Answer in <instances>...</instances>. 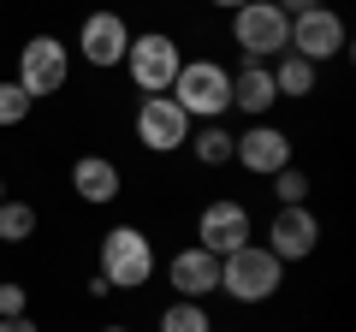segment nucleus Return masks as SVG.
<instances>
[{
    "mask_svg": "<svg viewBox=\"0 0 356 332\" xmlns=\"http://www.w3.org/2000/svg\"><path fill=\"white\" fill-rule=\"evenodd\" d=\"M280 285H285V261L267 243H243V249L220 256V291L238 303H267Z\"/></svg>",
    "mask_w": 356,
    "mask_h": 332,
    "instance_id": "obj_1",
    "label": "nucleus"
},
{
    "mask_svg": "<svg viewBox=\"0 0 356 332\" xmlns=\"http://www.w3.org/2000/svg\"><path fill=\"white\" fill-rule=\"evenodd\" d=\"M232 42L243 48L250 65H267V60H280V53L291 48V18H285L273 0H250V6L232 13Z\"/></svg>",
    "mask_w": 356,
    "mask_h": 332,
    "instance_id": "obj_2",
    "label": "nucleus"
},
{
    "mask_svg": "<svg viewBox=\"0 0 356 332\" xmlns=\"http://www.w3.org/2000/svg\"><path fill=\"white\" fill-rule=\"evenodd\" d=\"M102 279L113 291H143L154 279V243L137 226H113L102 238Z\"/></svg>",
    "mask_w": 356,
    "mask_h": 332,
    "instance_id": "obj_3",
    "label": "nucleus"
},
{
    "mask_svg": "<svg viewBox=\"0 0 356 332\" xmlns=\"http://www.w3.org/2000/svg\"><path fill=\"white\" fill-rule=\"evenodd\" d=\"M172 101L191 119H220L232 107V72L220 60H184L172 77Z\"/></svg>",
    "mask_w": 356,
    "mask_h": 332,
    "instance_id": "obj_4",
    "label": "nucleus"
},
{
    "mask_svg": "<svg viewBox=\"0 0 356 332\" xmlns=\"http://www.w3.org/2000/svg\"><path fill=\"white\" fill-rule=\"evenodd\" d=\"M65 77H72V48H65L60 36H30L24 48H18V90L30 95V101H42V95H60Z\"/></svg>",
    "mask_w": 356,
    "mask_h": 332,
    "instance_id": "obj_5",
    "label": "nucleus"
},
{
    "mask_svg": "<svg viewBox=\"0 0 356 332\" xmlns=\"http://www.w3.org/2000/svg\"><path fill=\"white\" fill-rule=\"evenodd\" d=\"M125 65H131V83H137L143 95H166L184 60H178V42L166 36V30H143V36H131Z\"/></svg>",
    "mask_w": 356,
    "mask_h": 332,
    "instance_id": "obj_6",
    "label": "nucleus"
},
{
    "mask_svg": "<svg viewBox=\"0 0 356 332\" xmlns=\"http://www.w3.org/2000/svg\"><path fill=\"white\" fill-rule=\"evenodd\" d=\"M137 142L149 154H172L191 142V113L172 101V95H143L137 107Z\"/></svg>",
    "mask_w": 356,
    "mask_h": 332,
    "instance_id": "obj_7",
    "label": "nucleus"
},
{
    "mask_svg": "<svg viewBox=\"0 0 356 332\" xmlns=\"http://www.w3.org/2000/svg\"><path fill=\"white\" fill-rule=\"evenodd\" d=\"M344 18L332 13V6H315V13H297L291 18V53L297 60H309V65H321V60H339L344 53Z\"/></svg>",
    "mask_w": 356,
    "mask_h": 332,
    "instance_id": "obj_8",
    "label": "nucleus"
},
{
    "mask_svg": "<svg viewBox=\"0 0 356 332\" xmlns=\"http://www.w3.org/2000/svg\"><path fill=\"white\" fill-rule=\"evenodd\" d=\"M125 48H131V24L119 13H89L83 24H77V53H83L89 65H102V72H113V65H125Z\"/></svg>",
    "mask_w": 356,
    "mask_h": 332,
    "instance_id": "obj_9",
    "label": "nucleus"
},
{
    "mask_svg": "<svg viewBox=\"0 0 356 332\" xmlns=\"http://www.w3.org/2000/svg\"><path fill=\"white\" fill-rule=\"evenodd\" d=\"M250 231H255V226H250V208H243V202H226V196L208 202L202 219H196V243H202L208 256H232V249H243Z\"/></svg>",
    "mask_w": 356,
    "mask_h": 332,
    "instance_id": "obj_10",
    "label": "nucleus"
},
{
    "mask_svg": "<svg viewBox=\"0 0 356 332\" xmlns=\"http://www.w3.org/2000/svg\"><path fill=\"white\" fill-rule=\"evenodd\" d=\"M232 160L250 166L255 179H273V172L291 166V137L280 125H250L243 137H232Z\"/></svg>",
    "mask_w": 356,
    "mask_h": 332,
    "instance_id": "obj_11",
    "label": "nucleus"
},
{
    "mask_svg": "<svg viewBox=\"0 0 356 332\" xmlns=\"http://www.w3.org/2000/svg\"><path fill=\"white\" fill-rule=\"evenodd\" d=\"M315 243H321V219L309 214V208H280V214L267 219V249H273L280 261L315 256Z\"/></svg>",
    "mask_w": 356,
    "mask_h": 332,
    "instance_id": "obj_12",
    "label": "nucleus"
},
{
    "mask_svg": "<svg viewBox=\"0 0 356 332\" xmlns=\"http://www.w3.org/2000/svg\"><path fill=\"white\" fill-rule=\"evenodd\" d=\"M166 279H172L178 297L202 303L208 291H220V256H208L202 243H191V249H178V256L166 261Z\"/></svg>",
    "mask_w": 356,
    "mask_h": 332,
    "instance_id": "obj_13",
    "label": "nucleus"
},
{
    "mask_svg": "<svg viewBox=\"0 0 356 332\" xmlns=\"http://www.w3.org/2000/svg\"><path fill=\"white\" fill-rule=\"evenodd\" d=\"M72 190L83 196V202H95V208H107L125 184H119V166L107 160V154H83V160L72 166Z\"/></svg>",
    "mask_w": 356,
    "mask_h": 332,
    "instance_id": "obj_14",
    "label": "nucleus"
},
{
    "mask_svg": "<svg viewBox=\"0 0 356 332\" xmlns=\"http://www.w3.org/2000/svg\"><path fill=\"white\" fill-rule=\"evenodd\" d=\"M273 101H280V90H273V72L267 65H243V72H232V107H243V113H273Z\"/></svg>",
    "mask_w": 356,
    "mask_h": 332,
    "instance_id": "obj_15",
    "label": "nucleus"
},
{
    "mask_svg": "<svg viewBox=\"0 0 356 332\" xmlns=\"http://www.w3.org/2000/svg\"><path fill=\"white\" fill-rule=\"evenodd\" d=\"M267 72H273V90H280V101H303V95L315 90V65H309V60H297L291 48H285L280 60L267 65Z\"/></svg>",
    "mask_w": 356,
    "mask_h": 332,
    "instance_id": "obj_16",
    "label": "nucleus"
},
{
    "mask_svg": "<svg viewBox=\"0 0 356 332\" xmlns=\"http://www.w3.org/2000/svg\"><path fill=\"white\" fill-rule=\"evenodd\" d=\"M36 238V208L30 202H0V243H30Z\"/></svg>",
    "mask_w": 356,
    "mask_h": 332,
    "instance_id": "obj_17",
    "label": "nucleus"
},
{
    "mask_svg": "<svg viewBox=\"0 0 356 332\" xmlns=\"http://www.w3.org/2000/svg\"><path fill=\"white\" fill-rule=\"evenodd\" d=\"M161 332H214V320H208V308H202V303L178 297V303L161 315Z\"/></svg>",
    "mask_w": 356,
    "mask_h": 332,
    "instance_id": "obj_18",
    "label": "nucleus"
},
{
    "mask_svg": "<svg viewBox=\"0 0 356 332\" xmlns=\"http://www.w3.org/2000/svg\"><path fill=\"white\" fill-rule=\"evenodd\" d=\"M191 149H196V160H202V166H226L232 160V131L226 125H208V131H196V137H191Z\"/></svg>",
    "mask_w": 356,
    "mask_h": 332,
    "instance_id": "obj_19",
    "label": "nucleus"
},
{
    "mask_svg": "<svg viewBox=\"0 0 356 332\" xmlns=\"http://www.w3.org/2000/svg\"><path fill=\"white\" fill-rule=\"evenodd\" d=\"M30 107H36V101H30V95L18 90L13 77H6V83H0V131H13V125H24V119H30Z\"/></svg>",
    "mask_w": 356,
    "mask_h": 332,
    "instance_id": "obj_20",
    "label": "nucleus"
},
{
    "mask_svg": "<svg viewBox=\"0 0 356 332\" xmlns=\"http://www.w3.org/2000/svg\"><path fill=\"white\" fill-rule=\"evenodd\" d=\"M273 196H280V208H303L309 202V179L297 166H285V172H273Z\"/></svg>",
    "mask_w": 356,
    "mask_h": 332,
    "instance_id": "obj_21",
    "label": "nucleus"
},
{
    "mask_svg": "<svg viewBox=\"0 0 356 332\" xmlns=\"http://www.w3.org/2000/svg\"><path fill=\"white\" fill-rule=\"evenodd\" d=\"M30 315V291L24 285H0V320H18Z\"/></svg>",
    "mask_w": 356,
    "mask_h": 332,
    "instance_id": "obj_22",
    "label": "nucleus"
},
{
    "mask_svg": "<svg viewBox=\"0 0 356 332\" xmlns=\"http://www.w3.org/2000/svg\"><path fill=\"white\" fill-rule=\"evenodd\" d=\"M273 6H280V13H285V18H297V13H315L321 0H273Z\"/></svg>",
    "mask_w": 356,
    "mask_h": 332,
    "instance_id": "obj_23",
    "label": "nucleus"
},
{
    "mask_svg": "<svg viewBox=\"0 0 356 332\" xmlns=\"http://www.w3.org/2000/svg\"><path fill=\"white\" fill-rule=\"evenodd\" d=\"M0 332H36V320H30V315H18V320H0Z\"/></svg>",
    "mask_w": 356,
    "mask_h": 332,
    "instance_id": "obj_24",
    "label": "nucleus"
},
{
    "mask_svg": "<svg viewBox=\"0 0 356 332\" xmlns=\"http://www.w3.org/2000/svg\"><path fill=\"white\" fill-rule=\"evenodd\" d=\"M214 6H226V13H238V6H250V0H214Z\"/></svg>",
    "mask_w": 356,
    "mask_h": 332,
    "instance_id": "obj_25",
    "label": "nucleus"
},
{
    "mask_svg": "<svg viewBox=\"0 0 356 332\" xmlns=\"http://www.w3.org/2000/svg\"><path fill=\"white\" fill-rule=\"evenodd\" d=\"M102 332H131V326H102Z\"/></svg>",
    "mask_w": 356,
    "mask_h": 332,
    "instance_id": "obj_26",
    "label": "nucleus"
},
{
    "mask_svg": "<svg viewBox=\"0 0 356 332\" xmlns=\"http://www.w3.org/2000/svg\"><path fill=\"white\" fill-rule=\"evenodd\" d=\"M0 202H6V179H0Z\"/></svg>",
    "mask_w": 356,
    "mask_h": 332,
    "instance_id": "obj_27",
    "label": "nucleus"
}]
</instances>
